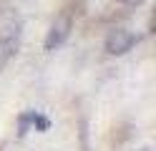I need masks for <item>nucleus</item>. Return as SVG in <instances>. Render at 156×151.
I'll use <instances>...</instances> for the list:
<instances>
[{
  "instance_id": "1",
  "label": "nucleus",
  "mask_w": 156,
  "mask_h": 151,
  "mask_svg": "<svg viewBox=\"0 0 156 151\" xmlns=\"http://www.w3.org/2000/svg\"><path fill=\"white\" fill-rule=\"evenodd\" d=\"M20 28V15L10 5H0V66L18 50Z\"/></svg>"
},
{
  "instance_id": "2",
  "label": "nucleus",
  "mask_w": 156,
  "mask_h": 151,
  "mask_svg": "<svg viewBox=\"0 0 156 151\" xmlns=\"http://www.w3.org/2000/svg\"><path fill=\"white\" fill-rule=\"evenodd\" d=\"M133 43H136V35L129 33V30H123V28H119V30H113V33L108 35V40H106V50L113 53V56H119V53H126Z\"/></svg>"
},
{
  "instance_id": "3",
  "label": "nucleus",
  "mask_w": 156,
  "mask_h": 151,
  "mask_svg": "<svg viewBox=\"0 0 156 151\" xmlns=\"http://www.w3.org/2000/svg\"><path fill=\"white\" fill-rule=\"evenodd\" d=\"M68 28H71V20H68V18H63L61 23H55V25L51 28V33H48V38H45V48L53 50L55 45H61L63 38L68 35Z\"/></svg>"
},
{
  "instance_id": "4",
  "label": "nucleus",
  "mask_w": 156,
  "mask_h": 151,
  "mask_svg": "<svg viewBox=\"0 0 156 151\" xmlns=\"http://www.w3.org/2000/svg\"><path fill=\"white\" fill-rule=\"evenodd\" d=\"M28 126H35V128L45 131L51 124H48V118H45V116H41V113H35V111H30V113L20 116V134H25V131H28Z\"/></svg>"
},
{
  "instance_id": "5",
  "label": "nucleus",
  "mask_w": 156,
  "mask_h": 151,
  "mask_svg": "<svg viewBox=\"0 0 156 151\" xmlns=\"http://www.w3.org/2000/svg\"><path fill=\"white\" fill-rule=\"evenodd\" d=\"M123 3H133V0H123Z\"/></svg>"
}]
</instances>
